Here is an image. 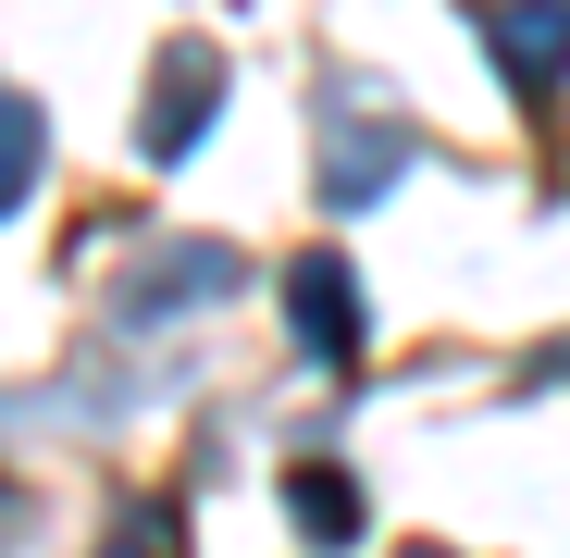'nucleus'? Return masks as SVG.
Wrapping results in <instances>:
<instances>
[{
	"mask_svg": "<svg viewBox=\"0 0 570 558\" xmlns=\"http://www.w3.org/2000/svg\"><path fill=\"white\" fill-rule=\"evenodd\" d=\"M484 50L509 62V87H546L570 75V13H484Z\"/></svg>",
	"mask_w": 570,
	"mask_h": 558,
	"instance_id": "nucleus-1",
	"label": "nucleus"
},
{
	"mask_svg": "<svg viewBox=\"0 0 570 558\" xmlns=\"http://www.w3.org/2000/svg\"><path fill=\"white\" fill-rule=\"evenodd\" d=\"M285 298H298V335H311L323 360H347V347H360V323H347V261H323V248H311L298 273H285Z\"/></svg>",
	"mask_w": 570,
	"mask_h": 558,
	"instance_id": "nucleus-2",
	"label": "nucleus"
},
{
	"mask_svg": "<svg viewBox=\"0 0 570 558\" xmlns=\"http://www.w3.org/2000/svg\"><path fill=\"white\" fill-rule=\"evenodd\" d=\"M199 100H212V50H186V62L161 75V112H149V149H186V137H199Z\"/></svg>",
	"mask_w": 570,
	"mask_h": 558,
	"instance_id": "nucleus-3",
	"label": "nucleus"
},
{
	"mask_svg": "<svg viewBox=\"0 0 570 558\" xmlns=\"http://www.w3.org/2000/svg\"><path fill=\"white\" fill-rule=\"evenodd\" d=\"M285 509H298V533H323V546H335V533L360 521V497H347V472H298V484H285Z\"/></svg>",
	"mask_w": 570,
	"mask_h": 558,
	"instance_id": "nucleus-4",
	"label": "nucleus"
},
{
	"mask_svg": "<svg viewBox=\"0 0 570 558\" xmlns=\"http://www.w3.org/2000/svg\"><path fill=\"white\" fill-rule=\"evenodd\" d=\"M26 186H38V112H26V100H0V212H13Z\"/></svg>",
	"mask_w": 570,
	"mask_h": 558,
	"instance_id": "nucleus-5",
	"label": "nucleus"
}]
</instances>
